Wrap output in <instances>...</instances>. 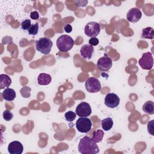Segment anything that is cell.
<instances>
[{"mask_svg": "<svg viewBox=\"0 0 154 154\" xmlns=\"http://www.w3.org/2000/svg\"><path fill=\"white\" fill-rule=\"evenodd\" d=\"M78 149L79 152L82 154H96L99 152L96 143L88 136H85L80 140Z\"/></svg>", "mask_w": 154, "mask_h": 154, "instance_id": "6da1fadb", "label": "cell"}, {"mask_svg": "<svg viewBox=\"0 0 154 154\" xmlns=\"http://www.w3.org/2000/svg\"><path fill=\"white\" fill-rule=\"evenodd\" d=\"M56 45L60 51L68 52L73 47L74 40L70 35H62L57 38Z\"/></svg>", "mask_w": 154, "mask_h": 154, "instance_id": "7a4b0ae2", "label": "cell"}, {"mask_svg": "<svg viewBox=\"0 0 154 154\" xmlns=\"http://www.w3.org/2000/svg\"><path fill=\"white\" fill-rule=\"evenodd\" d=\"M52 42L47 37H42L35 42L36 50L44 55L50 53L52 46Z\"/></svg>", "mask_w": 154, "mask_h": 154, "instance_id": "3957f363", "label": "cell"}, {"mask_svg": "<svg viewBox=\"0 0 154 154\" xmlns=\"http://www.w3.org/2000/svg\"><path fill=\"white\" fill-rule=\"evenodd\" d=\"M100 31V26L99 23L96 22H88L84 28V32L86 35L92 37H96L99 35Z\"/></svg>", "mask_w": 154, "mask_h": 154, "instance_id": "277c9868", "label": "cell"}, {"mask_svg": "<svg viewBox=\"0 0 154 154\" xmlns=\"http://www.w3.org/2000/svg\"><path fill=\"white\" fill-rule=\"evenodd\" d=\"M140 66L144 70H150L153 67V58L152 54L150 52L144 53L138 60Z\"/></svg>", "mask_w": 154, "mask_h": 154, "instance_id": "5b68a950", "label": "cell"}, {"mask_svg": "<svg viewBox=\"0 0 154 154\" xmlns=\"http://www.w3.org/2000/svg\"><path fill=\"white\" fill-rule=\"evenodd\" d=\"M91 121L87 117H79L76 122L77 130L82 133L88 132L91 128Z\"/></svg>", "mask_w": 154, "mask_h": 154, "instance_id": "8992f818", "label": "cell"}, {"mask_svg": "<svg viewBox=\"0 0 154 154\" xmlns=\"http://www.w3.org/2000/svg\"><path fill=\"white\" fill-rule=\"evenodd\" d=\"M87 91L89 93H97L101 89V84L100 81L96 78L90 77L87 79L85 83Z\"/></svg>", "mask_w": 154, "mask_h": 154, "instance_id": "52a82bcc", "label": "cell"}, {"mask_svg": "<svg viewBox=\"0 0 154 154\" xmlns=\"http://www.w3.org/2000/svg\"><path fill=\"white\" fill-rule=\"evenodd\" d=\"M76 114L79 117H87L91 114V108L90 104L85 102H81L76 108Z\"/></svg>", "mask_w": 154, "mask_h": 154, "instance_id": "ba28073f", "label": "cell"}, {"mask_svg": "<svg viewBox=\"0 0 154 154\" xmlns=\"http://www.w3.org/2000/svg\"><path fill=\"white\" fill-rule=\"evenodd\" d=\"M112 60L106 54H105L103 57L100 58L97 62V69L102 72L109 70L112 67Z\"/></svg>", "mask_w": 154, "mask_h": 154, "instance_id": "9c48e42d", "label": "cell"}, {"mask_svg": "<svg viewBox=\"0 0 154 154\" xmlns=\"http://www.w3.org/2000/svg\"><path fill=\"white\" fill-rule=\"evenodd\" d=\"M104 103L107 107L110 108H114L119 105L120 99L119 96L115 93H110L106 95Z\"/></svg>", "mask_w": 154, "mask_h": 154, "instance_id": "30bf717a", "label": "cell"}, {"mask_svg": "<svg viewBox=\"0 0 154 154\" xmlns=\"http://www.w3.org/2000/svg\"><path fill=\"white\" fill-rule=\"evenodd\" d=\"M142 16L141 11L136 7L131 8L126 14L128 21L132 23H136L140 20Z\"/></svg>", "mask_w": 154, "mask_h": 154, "instance_id": "8fae6325", "label": "cell"}, {"mask_svg": "<svg viewBox=\"0 0 154 154\" xmlns=\"http://www.w3.org/2000/svg\"><path fill=\"white\" fill-rule=\"evenodd\" d=\"M23 150V145L18 141H13L8 144V152L10 154H21Z\"/></svg>", "mask_w": 154, "mask_h": 154, "instance_id": "7c38bea8", "label": "cell"}, {"mask_svg": "<svg viewBox=\"0 0 154 154\" xmlns=\"http://www.w3.org/2000/svg\"><path fill=\"white\" fill-rule=\"evenodd\" d=\"M94 52V48L90 45H84L80 49V54L84 59L90 60Z\"/></svg>", "mask_w": 154, "mask_h": 154, "instance_id": "4fadbf2b", "label": "cell"}, {"mask_svg": "<svg viewBox=\"0 0 154 154\" xmlns=\"http://www.w3.org/2000/svg\"><path fill=\"white\" fill-rule=\"evenodd\" d=\"M2 96L3 99L5 100L12 101L15 99L16 94L13 89L10 88H7L2 91Z\"/></svg>", "mask_w": 154, "mask_h": 154, "instance_id": "5bb4252c", "label": "cell"}, {"mask_svg": "<svg viewBox=\"0 0 154 154\" xmlns=\"http://www.w3.org/2000/svg\"><path fill=\"white\" fill-rule=\"evenodd\" d=\"M52 81V78L50 75L42 73L37 77V82L39 85H46L51 83Z\"/></svg>", "mask_w": 154, "mask_h": 154, "instance_id": "9a60e30c", "label": "cell"}, {"mask_svg": "<svg viewBox=\"0 0 154 154\" xmlns=\"http://www.w3.org/2000/svg\"><path fill=\"white\" fill-rule=\"evenodd\" d=\"M11 84L10 77L6 74L0 75V89L8 88Z\"/></svg>", "mask_w": 154, "mask_h": 154, "instance_id": "2e32d148", "label": "cell"}, {"mask_svg": "<svg viewBox=\"0 0 154 154\" xmlns=\"http://www.w3.org/2000/svg\"><path fill=\"white\" fill-rule=\"evenodd\" d=\"M143 111L148 114L152 115L154 114V102L151 100L147 101L143 105Z\"/></svg>", "mask_w": 154, "mask_h": 154, "instance_id": "e0dca14e", "label": "cell"}, {"mask_svg": "<svg viewBox=\"0 0 154 154\" xmlns=\"http://www.w3.org/2000/svg\"><path fill=\"white\" fill-rule=\"evenodd\" d=\"M141 37L143 38H147L152 40L154 38V31L152 27H147L142 30Z\"/></svg>", "mask_w": 154, "mask_h": 154, "instance_id": "ac0fdd59", "label": "cell"}, {"mask_svg": "<svg viewBox=\"0 0 154 154\" xmlns=\"http://www.w3.org/2000/svg\"><path fill=\"white\" fill-rule=\"evenodd\" d=\"M102 128L103 130L108 131L110 130L113 126V121L112 119L110 117H107L106 119H104L101 122Z\"/></svg>", "mask_w": 154, "mask_h": 154, "instance_id": "d6986e66", "label": "cell"}, {"mask_svg": "<svg viewBox=\"0 0 154 154\" xmlns=\"http://www.w3.org/2000/svg\"><path fill=\"white\" fill-rule=\"evenodd\" d=\"M104 135V132L101 129H97L93 132V140L96 143H99L103 139Z\"/></svg>", "mask_w": 154, "mask_h": 154, "instance_id": "ffe728a7", "label": "cell"}, {"mask_svg": "<svg viewBox=\"0 0 154 154\" xmlns=\"http://www.w3.org/2000/svg\"><path fill=\"white\" fill-rule=\"evenodd\" d=\"M31 89L30 87L28 86H24L20 89V92L22 97L25 98H28L31 96Z\"/></svg>", "mask_w": 154, "mask_h": 154, "instance_id": "44dd1931", "label": "cell"}, {"mask_svg": "<svg viewBox=\"0 0 154 154\" xmlns=\"http://www.w3.org/2000/svg\"><path fill=\"white\" fill-rule=\"evenodd\" d=\"M64 116H65V119H66V120L67 121H68V122H72L76 118V114L73 111H67V112H66L65 113Z\"/></svg>", "mask_w": 154, "mask_h": 154, "instance_id": "7402d4cb", "label": "cell"}, {"mask_svg": "<svg viewBox=\"0 0 154 154\" xmlns=\"http://www.w3.org/2000/svg\"><path fill=\"white\" fill-rule=\"evenodd\" d=\"M38 23H35L31 25V28L28 29V32L30 35H35L38 33Z\"/></svg>", "mask_w": 154, "mask_h": 154, "instance_id": "603a6c76", "label": "cell"}, {"mask_svg": "<svg viewBox=\"0 0 154 154\" xmlns=\"http://www.w3.org/2000/svg\"><path fill=\"white\" fill-rule=\"evenodd\" d=\"M31 21L30 19H25L21 23V28L24 31H28L31 26Z\"/></svg>", "mask_w": 154, "mask_h": 154, "instance_id": "cb8c5ba5", "label": "cell"}, {"mask_svg": "<svg viewBox=\"0 0 154 154\" xmlns=\"http://www.w3.org/2000/svg\"><path fill=\"white\" fill-rule=\"evenodd\" d=\"M2 117L3 119L5 120V121H10L11 120L13 117V114L9 110H5L3 112L2 114Z\"/></svg>", "mask_w": 154, "mask_h": 154, "instance_id": "d4e9b609", "label": "cell"}, {"mask_svg": "<svg viewBox=\"0 0 154 154\" xmlns=\"http://www.w3.org/2000/svg\"><path fill=\"white\" fill-rule=\"evenodd\" d=\"M147 131L148 132L152 135H154L153 134V120L150 121L148 124H147Z\"/></svg>", "mask_w": 154, "mask_h": 154, "instance_id": "484cf974", "label": "cell"}, {"mask_svg": "<svg viewBox=\"0 0 154 154\" xmlns=\"http://www.w3.org/2000/svg\"><path fill=\"white\" fill-rule=\"evenodd\" d=\"M88 43H89V45H91L92 46H96L99 44V40L96 37H92L89 40Z\"/></svg>", "mask_w": 154, "mask_h": 154, "instance_id": "4316f807", "label": "cell"}, {"mask_svg": "<svg viewBox=\"0 0 154 154\" xmlns=\"http://www.w3.org/2000/svg\"><path fill=\"white\" fill-rule=\"evenodd\" d=\"M30 17L33 20H37L39 18V14L37 11H34L30 13Z\"/></svg>", "mask_w": 154, "mask_h": 154, "instance_id": "83f0119b", "label": "cell"}, {"mask_svg": "<svg viewBox=\"0 0 154 154\" xmlns=\"http://www.w3.org/2000/svg\"><path fill=\"white\" fill-rule=\"evenodd\" d=\"M64 29L66 32L67 33H70L72 31V27L70 24H66L64 26Z\"/></svg>", "mask_w": 154, "mask_h": 154, "instance_id": "f1b7e54d", "label": "cell"}]
</instances>
